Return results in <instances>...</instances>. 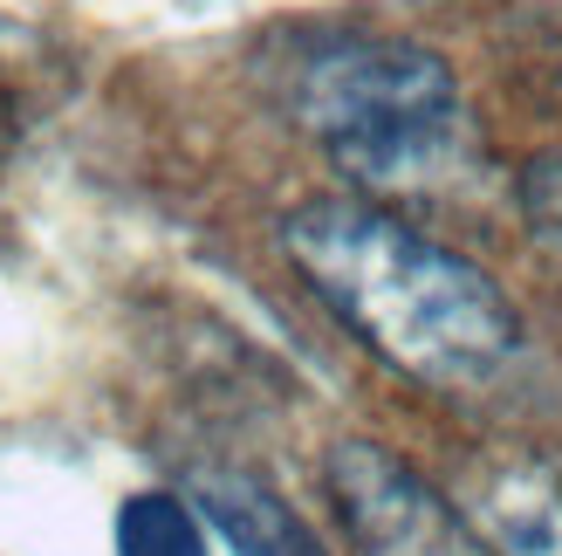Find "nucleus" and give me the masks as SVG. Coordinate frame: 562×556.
I'll use <instances>...</instances> for the list:
<instances>
[{
    "label": "nucleus",
    "instance_id": "obj_1",
    "mask_svg": "<svg viewBox=\"0 0 562 556\" xmlns=\"http://www.w3.org/2000/svg\"><path fill=\"white\" fill-rule=\"evenodd\" d=\"M281 247L336 323H350L391 371L439 392L487 385L521 351L515 302L453 247L363 200H308L281 220Z\"/></svg>",
    "mask_w": 562,
    "mask_h": 556
},
{
    "label": "nucleus",
    "instance_id": "obj_2",
    "mask_svg": "<svg viewBox=\"0 0 562 556\" xmlns=\"http://www.w3.org/2000/svg\"><path fill=\"white\" fill-rule=\"evenodd\" d=\"M295 118L363 192H432L473 173L481 131L453 69L398 35H336L295 76Z\"/></svg>",
    "mask_w": 562,
    "mask_h": 556
},
{
    "label": "nucleus",
    "instance_id": "obj_3",
    "mask_svg": "<svg viewBox=\"0 0 562 556\" xmlns=\"http://www.w3.org/2000/svg\"><path fill=\"white\" fill-rule=\"evenodd\" d=\"M323 481L357 556H473V530L460 522V509L439 502L378 440H336Z\"/></svg>",
    "mask_w": 562,
    "mask_h": 556
},
{
    "label": "nucleus",
    "instance_id": "obj_4",
    "mask_svg": "<svg viewBox=\"0 0 562 556\" xmlns=\"http://www.w3.org/2000/svg\"><path fill=\"white\" fill-rule=\"evenodd\" d=\"M453 509L487 556H562V481L542 460L501 454L467 467Z\"/></svg>",
    "mask_w": 562,
    "mask_h": 556
},
{
    "label": "nucleus",
    "instance_id": "obj_5",
    "mask_svg": "<svg viewBox=\"0 0 562 556\" xmlns=\"http://www.w3.org/2000/svg\"><path fill=\"white\" fill-rule=\"evenodd\" d=\"M192 509L213 522L234 556H329L316 530L261 475H240V467H200L192 475Z\"/></svg>",
    "mask_w": 562,
    "mask_h": 556
},
{
    "label": "nucleus",
    "instance_id": "obj_6",
    "mask_svg": "<svg viewBox=\"0 0 562 556\" xmlns=\"http://www.w3.org/2000/svg\"><path fill=\"white\" fill-rule=\"evenodd\" d=\"M110 536H117V556H213L206 515L192 509V502H179L172 488H137V494H124Z\"/></svg>",
    "mask_w": 562,
    "mask_h": 556
},
{
    "label": "nucleus",
    "instance_id": "obj_7",
    "mask_svg": "<svg viewBox=\"0 0 562 556\" xmlns=\"http://www.w3.org/2000/svg\"><path fill=\"white\" fill-rule=\"evenodd\" d=\"M521 207L536 213L542 241H562V158H542L536 173L521 179Z\"/></svg>",
    "mask_w": 562,
    "mask_h": 556
}]
</instances>
